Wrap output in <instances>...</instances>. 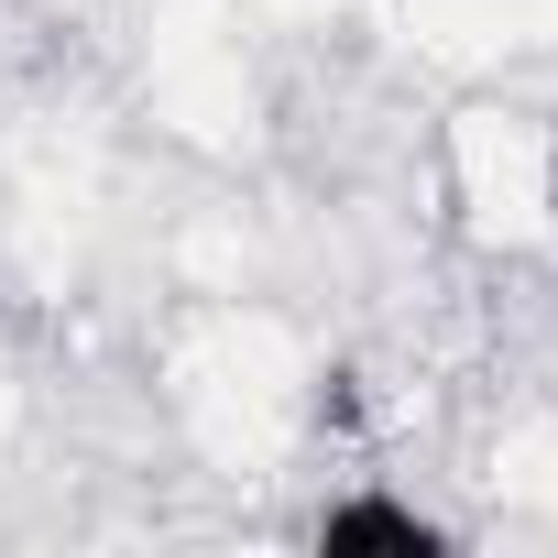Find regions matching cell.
<instances>
[{
    "label": "cell",
    "instance_id": "obj_1",
    "mask_svg": "<svg viewBox=\"0 0 558 558\" xmlns=\"http://www.w3.org/2000/svg\"><path fill=\"white\" fill-rule=\"evenodd\" d=\"M318 547H329V558H438L449 536H438L416 504H395V493H351V504L318 514Z\"/></svg>",
    "mask_w": 558,
    "mask_h": 558
}]
</instances>
